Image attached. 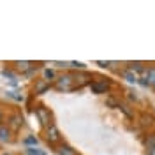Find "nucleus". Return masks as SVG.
Instances as JSON below:
<instances>
[{
  "instance_id": "1",
  "label": "nucleus",
  "mask_w": 155,
  "mask_h": 155,
  "mask_svg": "<svg viewBox=\"0 0 155 155\" xmlns=\"http://www.w3.org/2000/svg\"><path fill=\"white\" fill-rule=\"evenodd\" d=\"M76 79L71 76V74H64V76H60L57 79V83H55V88L60 90V92H71V90H76V87L72 85Z\"/></svg>"
},
{
  "instance_id": "2",
  "label": "nucleus",
  "mask_w": 155,
  "mask_h": 155,
  "mask_svg": "<svg viewBox=\"0 0 155 155\" xmlns=\"http://www.w3.org/2000/svg\"><path fill=\"white\" fill-rule=\"evenodd\" d=\"M46 139H48L49 145L60 143V130H58V127L55 125V124L48 125V129H46Z\"/></svg>"
},
{
  "instance_id": "3",
  "label": "nucleus",
  "mask_w": 155,
  "mask_h": 155,
  "mask_svg": "<svg viewBox=\"0 0 155 155\" xmlns=\"http://www.w3.org/2000/svg\"><path fill=\"white\" fill-rule=\"evenodd\" d=\"M107 88H109V83L106 81H95V83H90V90L94 94H106Z\"/></svg>"
},
{
  "instance_id": "4",
  "label": "nucleus",
  "mask_w": 155,
  "mask_h": 155,
  "mask_svg": "<svg viewBox=\"0 0 155 155\" xmlns=\"http://www.w3.org/2000/svg\"><path fill=\"white\" fill-rule=\"evenodd\" d=\"M11 141V127L5 124H0V143H9Z\"/></svg>"
},
{
  "instance_id": "5",
  "label": "nucleus",
  "mask_w": 155,
  "mask_h": 155,
  "mask_svg": "<svg viewBox=\"0 0 155 155\" xmlns=\"http://www.w3.org/2000/svg\"><path fill=\"white\" fill-rule=\"evenodd\" d=\"M49 81H46V79H41V81H37L35 83V95H42L46 90H49Z\"/></svg>"
},
{
  "instance_id": "6",
  "label": "nucleus",
  "mask_w": 155,
  "mask_h": 155,
  "mask_svg": "<svg viewBox=\"0 0 155 155\" xmlns=\"http://www.w3.org/2000/svg\"><path fill=\"white\" fill-rule=\"evenodd\" d=\"M37 116H39V120H41L42 125H51L49 124V113L44 107H37Z\"/></svg>"
},
{
  "instance_id": "7",
  "label": "nucleus",
  "mask_w": 155,
  "mask_h": 155,
  "mask_svg": "<svg viewBox=\"0 0 155 155\" xmlns=\"http://www.w3.org/2000/svg\"><path fill=\"white\" fill-rule=\"evenodd\" d=\"M9 120H11V122H9V125L12 127L14 130H18L19 127L23 125V116H21V115H12V116L9 118Z\"/></svg>"
},
{
  "instance_id": "8",
  "label": "nucleus",
  "mask_w": 155,
  "mask_h": 155,
  "mask_svg": "<svg viewBox=\"0 0 155 155\" xmlns=\"http://www.w3.org/2000/svg\"><path fill=\"white\" fill-rule=\"evenodd\" d=\"M122 76L125 78V79L129 81V83H137V81H139V78H137V74H136L134 71H130V69H125V71L122 72Z\"/></svg>"
},
{
  "instance_id": "9",
  "label": "nucleus",
  "mask_w": 155,
  "mask_h": 155,
  "mask_svg": "<svg viewBox=\"0 0 155 155\" xmlns=\"http://www.w3.org/2000/svg\"><path fill=\"white\" fill-rule=\"evenodd\" d=\"M58 155H76V152L69 145H60L58 146Z\"/></svg>"
},
{
  "instance_id": "10",
  "label": "nucleus",
  "mask_w": 155,
  "mask_h": 155,
  "mask_svg": "<svg viewBox=\"0 0 155 155\" xmlns=\"http://www.w3.org/2000/svg\"><path fill=\"white\" fill-rule=\"evenodd\" d=\"M146 76H148V81H150V87L155 88V67L146 69Z\"/></svg>"
},
{
  "instance_id": "11",
  "label": "nucleus",
  "mask_w": 155,
  "mask_h": 155,
  "mask_svg": "<svg viewBox=\"0 0 155 155\" xmlns=\"http://www.w3.org/2000/svg\"><path fill=\"white\" fill-rule=\"evenodd\" d=\"M14 65H16L18 71H28L32 64H30V62H14Z\"/></svg>"
},
{
  "instance_id": "12",
  "label": "nucleus",
  "mask_w": 155,
  "mask_h": 155,
  "mask_svg": "<svg viewBox=\"0 0 155 155\" xmlns=\"http://www.w3.org/2000/svg\"><path fill=\"white\" fill-rule=\"evenodd\" d=\"M129 65H130L129 69H130V71H134V72H137V71H141V72H143V71H145L143 64H139V62H130Z\"/></svg>"
},
{
  "instance_id": "13",
  "label": "nucleus",
  "mask_w": 155,
  "mask_h": 155,
  "mask_svg": "<svg viewBox=\"0 0 155 155\" xmlns=\"http://www.w3.org/2000/svg\"><path fill=\"white\" fill-rule=\"evenodd\" d=\"M27 153L28 155H46V152L39 150V148H35V146H30V148H27Z\"/></svg>"
},
{
  "instance_id": "14",
  "label": "nucleus",
  "mask_w": 155,
  "mask_h": 155,
  "mask_svg": "<svg viewBox=\"0 0 155 155\" xmlns=\"http://www.w3.org/2000/svg\"><path fill=\"white\" fill-rule=\"evenodd\" d=\"M25 145L35 146V145H37V137H34V136H28V137H25Z\"/></svg>"
},
{
  "instance_id": "15",
  "label": "nucleus",
  "mask_w": 155,
  "mask_h": 155,
  "mask_svg": "<svg viewBox=\"0 0 155 155\" xmlns=\"http://www.w3.org/2000/svg\"><path fill=\"white\" fill-rule=\"evenodd\" d=\"M146 146H148V148H153L155 146V136H150V137L146 139Z\"/></svg>"
},
{
  "instance_id": "16",
  "label": "nucleus",
  "mask_w": 155,
  "mask_h": 155,
  "mask_svg": "<svg viewBox=\"0 0 155 155\" xmlns=\"http://www.w3.org/2000/svg\"><path fill=\"white\" fill-rule=\"evenodd\" d=\"M2 74H4V76L5 78H11V79H12V81H14V74H12V72H11V71H7V69H4V71H2Z\"/></svg>"
},
{
  "instance_id": "17",
  "label": "nucleus",
  "mask_w": 155,
  "mask_h": 155,
  "mask_svg": "<svg viewBox=\"0 0 155 155\" xmlns=\"http://www.w3.org/2000/svg\"><path fill=\"white\" fill-rule=\"evenodd\" d=\"M97 65H101V67H113L111 62H101V60H97Z\"/></svg>"
},
{
  "instance_id": "18",
  "label": "nucleus",
  "mask_w": 155,
  "mask_h": 155,
  "mask_svg": "<svg viewBox=\"0 0 155 155\" xmlns=\"http://www.w3.org/2000/svg\"><path fill=\"white\" fill-rule=\"evenodd\" d=\"M44 76H46V79H51V78H55V72L49 71V69H46V71H44Z\"/></svg>"
},
{
  "instance_id": "19",
  "label": "nucleus",
  "mask_w": 155,
  "mask_h": 155,
  "mask_svg": "<svg viewBox=\"0 0 155 155\" xmlns=\"http://www.w3.org/2000/svg\"><path fill=\"white\" fill-rule=\"evenodd\" d=\"M7 95H9V97H12V99H16V101H21V99H23V97L16 95V94H14V92H7Z\"/></svg>"
},
{
  "instance_id": "20",
  "label": "nucleus",
  "mask_w": 155,
  "mask_h": 155,
  "mask_svg": "<svg viewBox=\"0 0 155 155\" xmlns=\"http://www.w3.org/2000/svg\"><path fill=\"white\" fill-rule=\"evenodd\" d=\"M148 155H155V146L153 148H148Z\"/></svg>"
},
{
  "instance_id": "21",
  "label": "nucleus",
  "mask_w": 155,
  "mask_h": 155,
  "mask_svg": "<svg viewBox=\"0 0 155 155\" xmlns=\"http://www.w3.org/2000/svg\"><path fill=\"white\" fill-rule=\"evenodd\" d=\"M2 118H4V115H2V111H0V122H2Z\"/></svg>"
},
{
  "instance_id": "22",
  "label": "nucleus",
  "mask_w": 155,
  "mask_h": 155,
  "mask_svg": "<svg viewBox=\"0 0 155 155\" xmlns=\"http://www.w3.org/2000/svg\"><path fill=\"white\" fill-rule=\"evenodd\" d=\"M2 155H11V153H2Z\"/></svg>"
}]
</instances>
